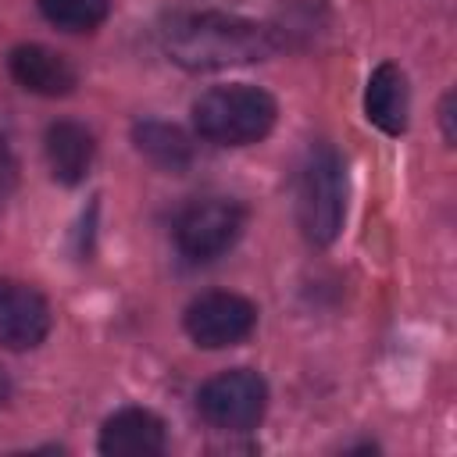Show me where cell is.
Masks as SVG:
<instances>
[{"instance_id": "1", "label": "cell", "mask_w": 457, "mask_h": 457, "mask_svg": "<svg viewBox=\"0 0 457 457\" xmlns=\"http://www.w3.org/2000/svg\"><path fill=\"white\" fill-rule=\"evenodd\" d=\"M161 46L175 64L189 71H218L232 64L264 61L282 46V39L264 21H250L221 11H200V14H175L161 29Z\"/></svg>"}, {"instance_id": "2", "label": "cell", "mask_w": 457, "mask_h": 457, "mask_svg": "<svg viewBox=\"0 0 457 457\" xmlns=\"http://www.w3.org/2000/svg\"><path fill=\"white\" fill-rule=\"evenodd\" d=\"M275 100L268 89L250 82L214 86L193 104V125L204 139L218 146H246L271 132L275 125Z\"/></svg>"}, {"instance_id": "3", "label": "cell", "mask_w": 457, "mask_h": 457, "mask_svg": "<svg viewBox=\"0 0 457 457\" xmlns=\"http://www.w3.org/2000/svg\"><path fill=\"white\" fill-rule=\"evenodd\" d=\"M296 218L311 243L325 246L346 218V168L332 146H314L296 179Z\"/></svg>"}, {"instance_id": "4", "label": "cell", "mask_w": 457, "mask_h": 457, "mask_svg": "<svg viewBox=\"0 0 457 457\" xmlns=\"http://www.w3.org/2000/svg\"><path fill=\"white\" fill-rule=\"evenodd\" d=\"M268 407V382L253 368H232L207 378L196 393V411L211 428L250 432L261 425Z\"/></svg>"}, {"instance_id": "5", "label": "cell", "mask_w": 457, "mask_h": 457, "mask_svg": "<svg viewBox=\"0 0 457 457\" xmlns=\"http://www.w3.org/2000/svg\"><path fill=\"white\" fill-rule=\"evenodd\" d=\"M246 211L236 200H196L175 221V243L189 261H214L243 236Z\"/></svg>"}, {"instance_id": "6", "label": "cell", "mask_w": 457, "mask_h": 457, "mask_svg": "<svg viewBox=\"0 0 457 457\" xmlns=\"http://www.w3.org/2000/svg\"><path fill=\"white\" fill-rule=\"evenodd\" d=\"M257 325V307L239 293H204L186 307V332L204 350L243 343Z\"/></svg>"}, {"instance_id": "7", "label": "cell", "mask_w": 457, "mask_h": 457, "mask_svg": "<svg viewBox=\"0 0 457 457\" xmlns=\"http://www.w3.org/2000/svg\"><path fill=\"white\" fill-rule=\"evenodd\" d=\"M50 332V303L39 289L0 278V343L7 350H32Z\"/></svg>"}, {"instance_id": "8", "label": "cell", "mask_w": 457, "mask_h": 457, "mask_svg": "<svg viewBox=\"0 0 457 457\" xmlns=\"http://www.w3.org/2000/svg\"><path fill=\"white\" fill-rule=\"evenodd\" d=\"M7 68L14 75V82L29 93L39 96H68L79 82L75 68L68 64V57H61L57 50L43 46V43H21L11 50Z\"/></svg>"}, {"instance_id": "9", "label": "cell", "mask_w": 457, "mask_h": 457, "mask_svg": "<svg viewBox=\"0 0 457 457\" xmlns=\"http://www.w3.org/2000/svg\"><path fill=\"white\" fill-rule=\"evenodd\" d=\"M164 450V421L146 407H121L100 428V453L154 457Z\"/></svg>"}, {"instance_id": "10", "label": "cell", "mask_w": 457, "mask_h": 457, "mask_svg": "<svg viewBox=\"0 0 457 457\" xmlns=\"http://www.w3.org/2000/svg\"><path fill=\"white\" fill-rule=\"evenodd\" d=\"M364 114L371 125H378L386 136H400L407 129V114H411V89H407V75L393 64L382 61L364 89Z\"/></svg>"}, {"instance_id": "11", "label": "cell", "mask_w": 457, "mask_h": 457, "mask_svg": "<svg viewBox=\"0 0 457 457\" xmlns=\"http://www.w3.org/2000/svg\"><path fill=\"white\" fill-rule=\"evenodd\" d=\"M46 161H50V171L61 186H79L89 168H93V157H96V143H93V132L79 121H54L46 129Z\"/></svg>"}, {"instance_id": "12", "label": "cell", "mask_w": 457, "mask_h": 457, "mask_svg": "<svg viewBox=\"0 0 457 457\" xmlns=\"http://www.w3.org/2000/svg\"><path fill=\"white\" fill-rule=\"evenodd\" d=\"M132 139H136V150L146 154L157 168L182 171V168L193 161V143H189L186 132L175 129V125H164V121H139V125L132 129Z\"/></svg>"}, {"instance_id": "13", "label": "cell", "mask_w": 457, "mask_h": 457, "mask_svg": "<svg viewBox=\"0 0 457 457\" xmlns=\"http://www.w3.org/2000/svg\"><path fill=\"white\" fill-rule=\"evenodd\" d=\"M39 11L57 29L89 32L111 14V0H39Z\"/></svg>"}, {"instance_id": "14", "label": "cell", "mask_w": 457, "mask_h": 457, "mask_svg": "<svg viewBox=\"0 0 457 457\" xmlns=\"http://www.w3.org/2000/svg\"><path fill=\"white\" fill-rule=\"evenodd\" d=\"M439 114H443V132H446V139L453 143V93H446V100H443Z\"/></svg>"}, {"instance_id": "15", "label": "cell", "mask_w": 457, "mask_h": 457, "mask_svg": "<svg viewBox=\"0 0 457 457\" xmlns=\"http://www.w3.org/2000/svg\"><path fill=\"white\" fill-rule=\"evenodd\" d=\"M7 393H11V382H7V375H4V371H0V403H4V400H7Z\"/></svg>"}]
</instances>
